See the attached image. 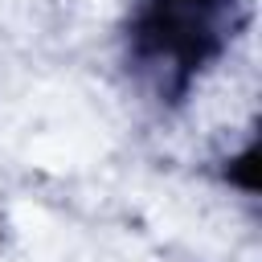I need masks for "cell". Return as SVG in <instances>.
Masks as SVG:
<instances>
[{
  "instance_id": "2",
  "label": "cell",
  "mask_w": 262,
  "mask_h": 262,
  "mask_svg": "<svg viewBox=\"0 0 262 262\" xmlns=\"http://www.w3.org/2000/svg\"><path fill=\"white\" fill-rule=\"evenodd\" d=\"M221 164H225V168H221V180H225L233 192H242V196H254V192H258V139H254V135H250L237 151H229Z\"/></svg>"
},
{
  "instance_id": "1",
  "label": "cell",
  "mask_w": 262,
  "mask_h": 262,
  "mask_svg": "<svg viewBox=\"0 0 262 262\" xmlns=\"http://www.w3.org/2000/svg\"><path fill=\"white\" fill-rule=\"evenodd\" d=\"M246 0H127L119 53L131 86L160 111L184 106L246 33Z\"/></svg>"
}]
</instances>
